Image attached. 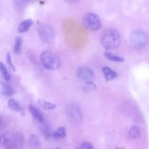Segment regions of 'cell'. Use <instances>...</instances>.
Instances as JSON below:
<instances>
[{
  "label": "cell",
  "instance_id": "cb8c5ba5",
  "mask_svg": "<svg viewBox=\"0 0 149 149\" xmlns=\"http://www.w3.org/2000/svg\"><path fill=\"white\" fill-rule=\"evenodd\" d=\"M78 149H94L93 148V146L91 145V143H83L81 144V146H80V148Z\"/></svg>",
  "mask_w": 149,
  "mask_h": 149
},
{
  "label": "cell",
  "instance_id": "5bb4252c",
  "mask_svg": "<svg viewBox=\"0 0 149 149\" xmlns=\"http://www.w3.org/2000/svg\"><path fill=\"white\" fill-rule=\"evenodd\" d=\"M0 73H1L4 81H7L10 79V74L9 73L8 70L6 68L4 64L1 61H0Z\"/></svg>",
  "mask_w": 149,
  "mask_h": 149
},
{
  "label": "cell",
  "instance_id": "d4e9b609",
  "mask_svg": "<svg viewBox=\"0 0 149 149\" xmlns=\"http://www.w3.org/2000/svg\"><path fill=\"white\" fill-rule=\"evenodd\" d=\"M2 124H3V120H2V119L0 117V126H1V125H2Z\"/></svg>",
  "mask_w": 149,
  "mask_h": 149
},
{
  "label": "cell",
  "instance_id": "ffe728a7",
  "mask_svg": "<svg viewBox=\"0 0 149 149\" xmlns=\"http://www.w3.org/2000/svg\"><path fill=\"white\" fill-rule=\"evenodd\" d=\"M53 138H64L66 136V130L64 127H59L56 130L53 131L52 134Z\"/></svg>",
  "mask_w": 149,
  "mask_h": 149
},
{
  "label": "cell",
  "instance_id": "6da1fadb",
  "mask_svg": "<svg viewBox=\"0 0 149 149\" xmlns=\"http://www.w3.org/2000/svg\"><path fill=\"white\" fill-rule=\"evenodd\" d=\"M101 42L107 49H114L119 46L121 43V36L115 29H108L102 33Z\"/></svg>",
  "mask_w": 149,
  "mask_h": 149
},
{
  "label": "cell",
  "instance_id": "7a4b0ae2",
  "mask_svg": "<svg viewBox=\"0 0 149 149\" xmlns=\"http://www.w3.org/2000/svg\"><path fill=\"white\" fill-rule=\"evenodd\" d=\"M148 40V35L144 31L137 29L132 31L129 35V42L131 47L136 50H140L146 46Z\"/></svg>",
  "mask_w": 149,
  "mask_h": 149
},
{
  "label": "cell",
  "instance_id": "30bf717a",
  "mask_svg": "<svg viewBox=\"0 0 149 149\" xmlns=\"http://www.w3.org/2000/svg\"><path fill=\"white\" fill-rule=\"evenodd\" d=\"M102 72H103L105 78L107 81H112L117 77V73L108 66H105L102 68Z\"/></svg>",
  "mask_w": 149,
  "mask_h": 149
},
{
  "label": "cell",
  "instance_id": "ac0fdd59",
  "mask_svg": "<svg viewBox=\"0 0 149 149\" xmlns=\"http://www.w3.org/2000/svg\"><path fill=\"white\" fill-rule=\"evenodd\" d=\"M22 44H23V39L20 36H17L15 39L14 45V52L15 54H20L22 49Z\"/></svg>",
  "mask_w": 149,
  "mask_h": 149
},
{
  "label": "cell",
  "instance_id": "44dd1931",
  "mask_svg": "<svg viewBox=\"0 0 149 149\" xmlns=\"http://www.w3.org/2000/svg\"><path fill=\"white\" fill-rule=\"evenodd\" d=\"M29 143L34 148H39L40 146V141L37 135H32L29 140Z\"/></svg>",
  "mask_w": 149,
  "mask_h": 149
},
{
  "label": "cell",
  "instance_id": "9a60e30c",
  "mask_svg": "<svg viewBox=\"0 0 149 149\" xmlns=\"http://www.w3.org/2000/svg\"><path fill=\"white\" fill-rule=\"evenodd\" d=\"M38 103H39L40 107H42L43 109H45V110H53V109H56V106L54 103L45 101V100H39L38 101Z\"/></svg>",
  "mask_w": 149,
  "mask_h": 149
},
{
  "label": "cell",
  "instance_id": "603a6c76",
  "mask_svg": "<svg viewBox=\"0 0 149 149\" xmlns=\"http://www.w3.org/2000/svg\"><path fill=\"white\" fill-rule=\"evenodd\" d=\"M86 90H89V91H93V90L96 89V85L93 84V82H89L86 83V85L84 87Z\"/></svg>",
  "mask_w": 149,
  "mask_h": 149
},
{
  "label": "cell",
  "instance_id": "2e32d148",
  "mask_svg": "<svg viewBox=\"0 0 149 149\" xmlns=\"http://www.w3.org/2000/svg\"><path fill=\"white\" fill-rule=\"evenodd\" d=\"M7 105H8V107L11 110L15 111H21V107H20V104L18 103V102L15 100L14 99H10V100H9Z\"/></svg>",
  "mask_w": 149,
  "mask_h": 149
},
{
  "label": "cell",
  "instance_id": "8992f818",
  "mask_svg": "<svg viewBox=\"0 0 149 149\" xmlns=\"http://www.w3.org/2000/svg\"><path fill=\"white\" fill-rule=\"evenodd\" d=\"M38 34L41 40L45 43H50L53 41L54 33L52 28L48 26H42L38 29Z\"/></svg>",
  "mask_w": 149,
  "mask_h": 149
},
{
  "label": "cell",
  "instance_id": "ba28073f",
  "mask_svg": "<svg viewBox=\"0 0 149 149\" xmlns=\"http://www.w3.org/2000/svg\"><path fill=\"white\" fill-rule=\"evenodd\" d=\"M0 148L3 149L16 148L14 137L10 135H2L0 136Z\"/></svg>",
  "mask_w": 149,
  "mask_h": 149
},
{
  "label": "cell",
  "instance_id": "e0dca14e",
  "mask_svg": "<svg viewBox=\"0 0 149 149\" xmlns=\"http://www.w3.org/2000/svg\"><path fill=\"white\" fill-rule=\"evenodd\" d=\"M105 56L106 57L108 60L114 61V62H123V61H124V58L118 56V55H114V54L111 53V52H105Z\"/></svg>",
  "mask_w": 149,
  "mask_h": 149
},
{
  "label": "cell",
  "instance_id": "7402d4cb",
  "mask_svg": "<svg viewBox=\"0 0 149 149\" xmlns=\"http://www.w3.org/2000/svg\"><path fill=\"white\" fill-rule=\"evenodd\" d=\"M7 63L9 65V66H10V69H12L14 71H15V65H13V61H12V59H11V55H10V53H7Z\"/></svg>",
  "mask_w": 149,
  "mask_h": 149
},
{
  "label": "cell",
  "instance_id": "9c48e42d",
  "mask_svg": "<svg viewBox=\"0 0 149 149\" xmlns=\"http://www.w3.org/2000/svg\"><path fill=\"white\" fill-rule=\"evenodd\" d=\"M29 110L30 113L32 114V116H33L36 120H37L39 122H41V123H42V122H44V119L42 113L39 112V111L38 110L35 106L30 104L29 106Z\"/></svg>",
  "mask_w": 149,
  "mask_h": 149
},
{
  "label": "cell",
  "instance_id": "52a82bcc",
  "mask_svg": "<svg viewBox=\"0 0 149 149\" xmlns=\"http://www.w3.org/2000/svg\"><path fill=\"white\" fill-rule=\"evenodd\" d=\"M77 75L79 79L86 81V83L93 82L95 79V74L93 71L88 67L79 68L77 71Z\"/></svg>",
  "mask_w": 149,
  "mask_h": 149
},
{
  "label": "cell",
  "instance_id": "4fadbf2b",
  "mask_svg": "<svg viewBox=\"0 0 149 149\" xmlns=\"http://www.w3.org/2000/svg\"><path fill=\"white\" fill-rule=\"evenodd\" d=\"M141 132H140V130L138 127L137 126H133L131 127V129L129 130L128 132V136L130 139L131 140H135L138 139L140 137Z\"/></svg>",
  "mask_w": 149,
  "mask_h": 149
},
{
  "label": "cell",
  "instance_id": "277c9868",
  "mask_svg": "<svg viewBox=\"0 0 149 149\" xmlns=\"http://www.w3.org/2000/svg\"><path fill=\"white\" fill-rule=\"evenodd\" d=\"M65 113L68 119L74 124H80L83 122V115L80 108L75 104L67 105Z\"/></svg>",
  "mask_w": 149,
  "mask_h": 149
},
{
  "label": "cell",
  "instance_id": "d6986e66",
  "mask_svg": "<svg viewBox=\"0 0 149 149\" xmlns=\"http://www.w3.org/2000/svg\"><path fill=\"white\" fill-rule=\"evenodd\" d=\"M42 133H43V135H45V137H47V138H49V137L53 136L52 135L53 132L51 131V127H50L49 124L45 123V121L42 122Z\"/></svg>",
  "mask_w": 149,
  "mask_h": 149
},
{
  "label": "cell",
  "instance_id": "3957f363",
  "mask_svg": "<svg viewBox=\"0 0 149 149\" xmlns=\"http://www.w3.org/2000/svg\"><path fill=\"white\" fill-rule=\"evenodd\" d=\"M42 65L50 70H55L60 65V61L56 55L50 51H44L40 55Z\"/></svg>",
  "mask_w": 149,
  "mask_h": 149
},
{
  "label": "cell",
  "instance_id": "5b68a950",
  "mask_svg": "<svg viewBox=\"0 0 149 149\" xmlns=\"http://www.w3.org/2000/svg\"><path fill=\"white\" fill-rule=\"evenodd\" d=\"M84 25L89 29L91 31H96L100 29L101 20L96 15L93 13H88L84 16L83 18Z\"/></svg>",
  "mask_w": 149,
  "mask_h": 149
},
{
  "label": "cell",
  "instance_id": "484cf974",
  "mask_svg": "<svg viewBox=\"0 0 149 149\" xmlns=\"http://www.w3.org/2000/svg\"><path fill=\"white\" fill-rule=\"evenodd\" d=\"M55 149H60V148H55Z\"/></svg>",
  "mask_w": 149,
  "mask_h": 149
},
{
  "label": "cell",
  "instance_id": "8fae6325",
  "mask_svg": "<svg viewBox=\"0 0 149 149\" xmlns=\"http://www.w3.org/2000/svg\"><path fill=\"white\" fill-rule=\"evenodd\" d=\"M1 93L6 96H11L15 94V91L14 89L11 87L10 84L7 82H1Z\"/></svg>",
  "mask_w": 149,
  "mask_h": 149
},
{
  "label": "cell",
  "instance_id": "7c38bea8",
  "mask_svg": "<svg viewBox=\"0 0 149 149\" xmlns=\"http://www.w3.org/2000/svg\"><path fill=\"white\" fill-rule=\"evenodd\" d=\"M32 24H33V21L31 19H28V20H24V21H23L19 25L18 31L19 33H24V32H26L30 29Z\"/></svg>",
  "mask_w": 149,
  "mask_h": 149
}]
</instances>
